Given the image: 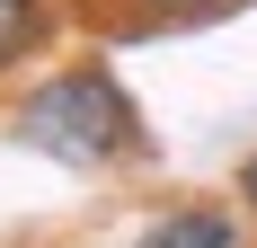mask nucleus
Here are the masks:
<instances>
[{
    "label": "nucleus",
    "mask_w": 257,
    "mask_h": 248,
    "mask_svg": "<svg viewBox=\"0 0 257 248\" xmlns=\"http://www.w3.org/2000/svg\"><path fill=\"white\" fill-rule=\"evenodd\" d=\"M9 124H18L27 151H45L62 169H106V160L142 151V115H133V98L115 89V71H98V62H71V71L36 80Z\"/></svg>",
    "instance_id": "1"
},
{
    "label": "nucleus",
    "mask_w": 257,
    "mask_h": 248,
    "mask_svg": "<svg viewBox=\"0 0 257 248\" xmlns=\"http://www.w3.org/2000/svg\"><path fill=\"white\" fill-rule=\"evenodd\" d=\"M142 248H239V222L213 213V204H178V213H160L142 230Z\"/></svg>",
    "instance_id": "2"
},
{
    "label": "nucleus",
    "mask_w": 257,
    "mask_h": 248,
    "mask_svg": "<svg viewBox=\"0 0 257 248\" xmlns=\"http://www.w3.org/2000/svg\"><path fill=\"white\" fill-rule=\"evenodd\" d=\"M239 204H248V213H257V151H248V160H239Z\"/></svg>",
    "instance_id": "4"
},
{
    "label": "nucleus",
    "mask_w": 257,
    "mask_h": 248,
    "mask_svg": "<svg viewBox=\"0 0 257 248\" xmlns=\"http://www.w3.org/2000/svg\"><path fill=\"white\" fill-rule=\"evenodd\" d=\"M45 27V0H0V62H18Z\"/></svg>",
    "instance_id": "3"
}]
</instances>
